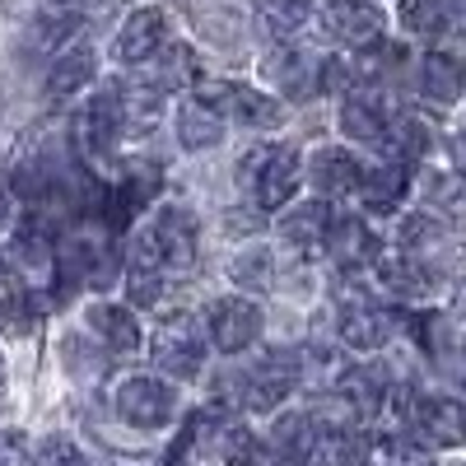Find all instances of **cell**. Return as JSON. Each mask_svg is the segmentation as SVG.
<instances>
[{"instance_id": "obj_29", "label": "cell", "mask_w": 466, "mask_h": 466, "mask_svg": "<svg viewBox=\"0 0 466 466\" xmlns=\"http://www.w3.org/2000/svg\"><path fill=\"white\" fill-rule=\"evenodd\" d=\"M70 33H75V15H66V10L37 15V24H33V28H28V37H24V47H28V52H37V47L52 52V47H61V43H66ZM66 47H70V43H66Z\"/></svg>"}, {"instance_id": "obj_15", "label": "cell", "mask_w": 466, "mask_h": 466, "mask_svg": "<svg viewBox=\"0 0 466 466\" xmlns=\"http://www.w3.org/2000/svg\"><path fill=\"white\" fill-rule=\"evenodd\" d=\"M331 206L327 201H289V210L276 219V233L285 243L303 248V252H318L327 243V233H331Z\"/></svg>"}, {"instance_id": "obj_37", "label": "cell", "mask_w": 466, "mask_h": 466, "mask_svg": "<svg viewBox=\"0 0 466 466\" xmlns=\"http://www.w3.org/2000/svg\"><path fill=\"white\" fill-rule=\"evenodd\" d=\"M5 382L10 378H5V355H0V401H5Z\"/></svg>"}, {"instance_id": "obj_35", "label": "cell", "mask_w": 466, "mask_h": 466, "mask_svg": "<svg viewBox=\"0 0 466 466\" xmlns=\"http://www.w3.org/2000/svg\"><path fill=\"white\" fill-rule=\"evenodd\" d=\"M0 466H28V443L19 430H0Z\"/></svg>"}, {"instance_id": "obj_38", "label": "cell", "mask_w": 466, "mask_h": 466, "mask_svg": "<svg viewBox=\"0 0 466 466\" xmlns=\"http://www.w3.org/2000/svg\"><path fill=\"white\" fill-rule=\"evenodd\" d=\"M415 466H424V461H415Z\"/></svg>"}, {"instance_id": "obj_24", "label": "cell", "mask_w": 466, "mask_h": 466, "mask_svg": "<svg viewBox=\"0 0 466 466\" xmlns=\"http://www.w3.org/2000/svg\"><path fill=\"white\" fill-rule=\"evenodd\" d=\"M420 80H424V98L457 103L461 89H466V70H461V61H457L452 52H430V56H424Z\"/></svg>"}, {"instance_id": "obj_31", "label": "cell", "mask_w": 466, "mask_h": 466, "mask_svg": "<svg viewBox=\"0 0 466 466\" xmlns=\"http://www.w3.org/2000/svg\"><path fill=\"white\" fill-rule=\"evenodd\" d=\"M37 466H89L85 448L66 439V434H47L43 443H37Z\"/></svg>"}, {"instance_id": "obj_11", "label": "cell", "mask_w": 466, "mask_h": 466, "mask_svg": "<svg viewBox=\"0 0 466 466\" xmlns=\"http://www.w3.org/2000/svg\"><path fill=\"white\" fill-rule=\"evenodd\" d=\"M94 75H98V52L89 43H70L52 61L47 80H43V94H47V103H66L75 94H85L94 85Z\"/></svg>"}, {"instance_id": "obj_34", "label": "cell", "mask_w": 466, "mask_h": 466, "mask_svg": "<svg viewBox=\"0 0 466 466\" xmlns=\"http://www.w3.org/2000/svg\"><path fill=\"white\" fill-rule=\"evenodd\" d=\"M434 201L448 210H466V177H457V173L434 177Z\"/></svg>"}, {"instance_id": "obj_26", "label": "cell", "mask_w": 466, "mask_h": 466, "mask_svg": "<svg viewBox=\"0 0 466 466\" xmlns=\"http://www.w3.org/2000/svg\"><path fill=\"white\" fill-rule=\"evenodd\" d=\"M397 19H401V28L415 33V37H434V33H443L448 19H452V0H401Z\"/></svg>"}, {"instance_id": "obj_13", "label": "cell", "mask_w": 466, "mask_h": 466, "mask_svg": "<svg viewBox=\"0 0 466 466\" xmlns=\"http://www.w3.org/2000/svg\"><path fill=\"white\" fill-rule=\"evenodd\" d=\"M10 261H15V270L28 266L33 276H52V270H56V228H52V219H43L37 210L24 215V219L15 224Z\"/></svg>"}, {"instance_id": "obj_2", "label": "cell", "mask_w": 466, "mask_h": 466, "mask_svg": "<svg viewBox=\"0 0 466 466\" xmlns=\"http://www.w3.org/2000/svg\"><path fill=\"white\" fill-rule=\"evenodd\" d=\"M149 360H154L159 373H168L177 382L201 378V369H206V336H201V327L191 322L187 313H168L149 336Z\"/></svg>"}, {"instance_id": "obj_22", "label": "cell", "mask_w": 466, "mask_h": 466, "mask_svg": "<svg viewBox=\"0 0 466 466\" xmlns=\"http://www.w3.org/2000/svg\"><path fill=\"white\" fill-rule=\"evenodd\" d=\"M303 461L308 466H369V439L355 430H327V434H318L313 452Z\"/></svg>"}, {"instance_id": "obj_18", "label": "cell", "mask_w": 466, "mask_h": 466, "mask_svg": "<svg viewBox=\"0 0 466 466\" xmlns=\"http://www.w3.org/2000/svg\"><path fill=\"white\" fill-rule=\"evenodd\" d=\"M387 336H392V322H387L382 308L355 299V303H345L340 308V340L350 350H378Z\"/></svg>"}, {"instance_id": "obj_6", "label": "cell", "mask_w": 466, "mask_h": 466, "mask_svg": "<svg viewBox=\"0 0 466 466\" xmlns=\"http://www.w3.org/2000/svg\"><path fill=\"white\" fill-rule=\"evenodd\" d=\"M145 228H149V238H154V248H159L168 270H191L197 266V257H201V224H197V215H191L187 206L164 201L145 219Z\"/></svg>"}, {"instance_id": "obj_3", "label": "cell", "mask_w": 466, "mask_h": 466, "mask_svg": "<svg viewBox=\"0 0 466 466\" xmlns=\"http://www.w3.org/2000/svg\"><path fill=\"white\" fill-rule=\"evenodd\" d=\"M299 177H303V159H299V149L294 145H266L257 149L248 168H243V182L252 187V197L261 210H280L294 201V191H299Z\"/></svg>"}, {"instance_id": "obj_27", "label": "cell", "mask_w": 466, "mask_h": 466, "mask_svg": "<svg viewBox=\"0 0 466 466\" xmlns=\"http://www.w3.org/2000/svg\"><path fill=\"white\" fill-rule=\"evenodd\" d=\"M270 443H276L289 461H303L318 443V430H313V415H280L276 430H270Z\"/></svg>"}, {"instance_id": "obj_33", "label": "cell", "mask_w": 466, "mask_h": 466, "mask_svg": "<svg viewBox=\"0 0 466 466\" xmlns=\"http://www.w3.org/2000/svg\"><path fill=\"white\" fill-rule=\"evenodd\" d=\"M392 145L406 154V159H420V154H430V127H424V122H410V116H406V122L392 131Z\"/></svg>"}, {"instance_id": "obj_20", "label": "cell", "mask_w": 466, "mask_h": 466, "mask_svg": "<svg viewBox=\"0 0 466 466\" xmlns=\"http://www.w3.org/2000/svg\"><path fill=\"white\" fill-rule=\"evenodd\" d=\"M177 140L187 149H210L224 140V122H219V112L206 103V98H182L177 103Z\"/></svg>"}, {"instance_id": "obj_17", "label": "cell", "mask_w": 466, "mask_h": 466, "mask_svg": "<svg viewBox=\"0 0 466 466\" xmlns=\"http://www.w3.org/2000/svg\"><path fill=\"white\" fill-rule=\"evenodd\" d=\"M80 140L94 149V154H107L122 136V94H94L80 112Z\"/></svg>"}, {"instance_id": "obj_4", "label": "cell", "mask_w": 466, "mask_h": 466, "mask_svg": "<svg viewBox=\"0 0 466 466\" xmlns=\"http://www.w3.org/2000/svg\"><path fill=\"white\" fill-rule=\"evenodd\" d=\"M197 98H206L224 127H248V131H270L285 122V103L266 89H252V85H215V89H201Z\"/></svg>"}, {"instance_id": "obj_19", "label": "cell", "mask_w": 466, "mask_h": 466, "mask_svg": "<svg viewBox=\"0 0 466 466\" xmlns=\"http://www.w3.org/2000/svg\"><path fill=\"white\" fill-rule=\"evenodd\" d=\"M336 127H340V136L360 140V145H378V140H387L382 107H378L373 98H364V89H350V98H345L340 112H336Z\"/></svg>"}, {"instance_id": "obj_25", "label": "cell", "mask_w": 466, "mask_h": 466, "mask_svg": "<svg viewBox=\"0 0 466 466\" xmlns=\"http://www.w3.org/2000/svg\"><path fill=\"white\" fill-rule=\"evenodd\" d=\"M252 10H257L261 33H270V37H294L308 24V15H313L308 0H257Z\"/></svg>"}, {"instance_id": "obj_21", "label": "cell", "mask_w": 466, "mask_h": 466, "mask_svg": "<svg viewBox=\"0 0 466 466\" xmlns=\"http://www.w3.org/2000/svg\"><path fill=\"white\" fill-rule=\"evenodd\" d=\"M410 187V173L401 164H382V168H364V182H360V197L373 215H392Z\"/></svg>"}, {"instance_id": "obj_1", "label": "cell", "mask_w": 466, "mask_h": 466, "mask_svg": "<svg viewBox=\"0 0 466 466\" xmlns=\"http://www.w3.org/2000/svg\"><path fill=\"white\" fill-rule=\"evenodd\" d=\"M112 410L131 430H168L177 415V387L159 373H127L112 387Z\"/></svg>"}, {"instance_id": "obj_16", "label": "cell", "mask_w": 466, "mask_h": 466, "mask_svg": "<svg viewBox=\"0 0 466 466\" xmlns=\"http://www.w3.org/2000/svg\"><path fill=\"white\" fill-rule=\"evenodd\" d=\"M85 318H89V331H98L103 345L116 350V355H136V350L145 345L140 322L131 318V308H122V303L98 299V303H89V313H85Z\"/></svg>"}, {"instance_id": "obj_23", "label": "cell", "mask_w": 466, "mask_h": 466, "mask_svg": "<svg viewBox=\"0 0 466 466\" xmlns=\"http://www.w3.org/2000/svg\"><path fill=\"white\" fill-rule=\"evenodd\" d=\"M327 243H331V257H336L340 266H364V261H378V257H382V252H378V238L369 233L364 219H340V224H331Z\"/></svg>"}, {"instance_id": "obj_36", "label": "cell", "mask_w": 466, "mask_h": 466, "mask_svg": "<svg viewBox=\"0 0 466 466\" xmlns=\"http://www.w3.org/2000/svg\"><path fill=\"white\" fill-rule=\"evenodd\" d=\"M10 215H15V206H10V197H5V191H0V228L10 224Z\"/></svg>"}, {"instance_id": "obj_30", "label": "cell", "mask_w": 466, "mask_h": 466, "mask_svg": "<svg viewBox=\"0 0 466 466\" xmlns=\"http://www.w3.org/2000/svg\"><path fill=\"white\" fill-rule=\"evenodd\" d=\"M5 318H28V285L19 280L15 261L0 257V322Z\"/></svg>"}, {"instance_id": "obj_14", "label": "cell", "mask_w": 466, "mask_h": 466, "mask_svg": "<svg viewBox=\"0 0 466 466\" xmlns=\"http://www.w3.org/2000/svg\"><path fill=\"white\" fill-rule=\"evenodd\" d=\"M308 177H313V187L322 197H350V191H360V182H364V164L340 145H322L313 159H308Z\"/></svg>"}, {"instance_id": "obj_10", "label": "cell", "mask_w": 466, "mask_h": 466, "mask_svg": "<svg viewBox=\"0 0 466 466\" xmlns=\"http://www.w3.org/2000/svg\"><path fill=\"white\" fill-rule=\"evenodd\" d=\"M294 378H299V360L289 355V350H270V355L248 373V397L243 406L248 410H276L289 392H294Z\"/></svg>"}, {"instance_id": "obj_5", "label": "cell", "mask_w": 466, "mask_h": 466, "mask_svg": "<svg viewBox=\"0 0 466 466\" xmlns=\"http://www.w3.org/2000/svg\"><path fill=\"white\" fill-rule=\"evenodd\" d=\"M206 336L219 355H243L261 336V308L243 294H219L206 303Z\"/></svg>"}, {"instance_id": "obj_9", "label": "cell", "mask_w": 466, "mask_h": 466, "mask_svg": "<svg viewBox=\"0 0 466 466\" xmlns=\"http://www.w3.org/2000/svg\"><path fill=\"white\" fill-rule=\"evenodd\" d=\"M406 420H410V430L434 448H461L466 443V406L452 401V397H420L406 410Z\"/></svg>"}, {"instance_id": "obj_7", "label": "cell", "mask_w": 466, "mask_h": 466, "mask_svg": "<svg viewBox=\"0 0 466 466\" xmlns=\"http://www.w3.org/2000/svg\"><path fill=\"white\" fill-rule=\"evenodd\" d=\"M164 276H168V266H164L159 248H154L149 228L140 224L127 243V299L136 308H159L164 303Z\"/></svg>"}, {"instance_id": "obj_12", "label": "cell", "mask_w": 466, "mask_h": 466, "mask_svg": "<svg viewBox=\"0 0 466 466\" xmlns=\"http://www.w3.org/2000/svg\"><path fill=\"white\" fill-rule=\"evenodd\" d=\"M327 33L345 47H373L382 37V10L373 0H331L327 5Z\"/></svg>"}, {"instance_id": "obj_32", "label": "cell", "mask_w": 466, "mask_h": 466, "mask_svg": "<svg viewBox=\"0 0 466 466\" xmlns=\"http://www.w3.org/2000/svg\"><path fill=\"white\" fill-rule=\"evenodd\" d=\"M233 280L248 289H266L270 285V257L266 248H248L243 257H233Z\"/></svg>"}, {"instance_id": "obj_8", "label": "cell", "mask_w": 466, "mask_h": 466, "mask_svg": "<svg viewBox=\"0 0 466 466\" xmlns=\"http://www.w3.org/2000/svg\"><path fill=\"white\" fill-rule=\"evenodd\" d=\"M164 43H168V15L159 5H140V10L127 15L122 28H116L112 52L122 66H140V61H154V52Z\"/></svg>"}, {"instance_id": "obj_28", "label": "cell", "mask_w": 466, "mask_h": 466, "mask_svg": "<svg viewBox=\"0 0 466 466\" xmlns=\"http://www.w3.org/2000/svg\"><path fill=\"white\" fill-rule=\"evenodd\" d=\"M378 276L387 289H397V294H424L430 289V276H424V266H415L406 252H387L378 257Z\"/></svg>"}]
</instances>
